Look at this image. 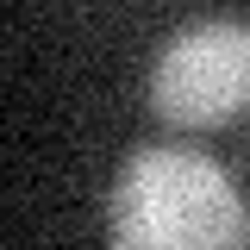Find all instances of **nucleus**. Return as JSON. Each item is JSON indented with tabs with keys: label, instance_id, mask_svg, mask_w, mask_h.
Here are the masks:
<instances>
[{
	"label": "nucleus",
	"instance_id": "obj_1",
	"mask_svg": "<svg viewBox=\"0 0 250 250\" xmlns=\"http://www.w3.org/2000/svg\"><path fill=\"white\" fill-rule=\"evenodd\" d=\"M106 250H250V207L213 156L144 144L113 175Z\"/></svg>",
	"mask_w": 250,
	"mask_h": 250
},
{
	"label": "nucleus",
	"instance_id": "obj_2",
	"mask_svg": "<svg viewBox=\"0 0 250 250\" xmlns=\"http://www.w3.org/2000/svg\"><path fill=\"white\" fill-rule=\"evenodd\" d=\"M150 106L188 131L238 119L250 106V25L200 19L175 31L150 69Z\"/></svg>",
	"mask_w": 250,
	"mask_h": 250
}]
</instances>
